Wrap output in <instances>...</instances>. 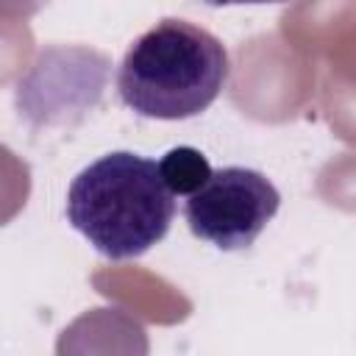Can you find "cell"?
Returning a JSON list of instances; mask_svg holds the SVG:
<instances>
[{"label": "cell", "mask_w": 356, "mask_h": 356, "mask_svg": "<svg viewBox=\"0 0 356 356\" xmlns=\"http://www.w3.org/2000/svg\"><path fill=\"white\" fill-rule=\"evenodd\" d=\"M281 195L273 181L250 167H222L186 195L184 217L189 231L220 248L245 250L275 217Z\"/></svg>", "instance_id": "3957f363"}, {"label": "cell", "mask_w": 356, "mask_h": 356, "mask_svg": "<svg viewBox=\"0 0 356 356\" xmlns=\"http://www.w3.org/2000/svg\"><path fill=\"white\" fill-rule=\"evenodd\" d=\"M206 6H259V3H286V0H203Z\"/></svg>", "instance_id": "5b68a950"}, {"label": "cell", "mask_w": 356, "mask_h": 356, "mask_svg": "<svg viewBox=\"0 0 356 356\" xmlns=\"http://www.w3.org/2000/svg\"><path fill=\"white\" fill-rule=\"evenodd\" d=\"M228 72V53L214 33L186 19H161L128 47L117 92L139 117L186 120L220 97Z\"/></svg>", "instance_id": "7a4b0ae2"}, {"label": "cell", "mask_w": 356, "mask_h": 356, "mask_svg": "<svg viewBox=\"0 0 356 356\" xmlns=\"http://www.w3.org/2000/svg\"><path fill=\"white\" fill-rule=\"evenodd\" d=\"M175 217V195L159 164L114 150L83 167L67 192V220L89 245L114 261L136 259L161 242Z\"/></svg>", "instance_id": "6da1fadb"}, {"label": "cell", "mask_w": 356, "mask_h": 356, "mask_svg": "<svg viewBox=\"0 0 356 356\" xmlns=\"http://www.w3.org/2000/svg\"><path fill=\"white\" fill-rule=\"evenodd\" d=\"M159 164V172H161V181L167 184V189L178 197H186L192 195L209 175H211V164L209 159L197 150V147H189V145H181V147H172L161 156Z\"/></svg>", "instance_id": "277c9868"}]
</instances>
